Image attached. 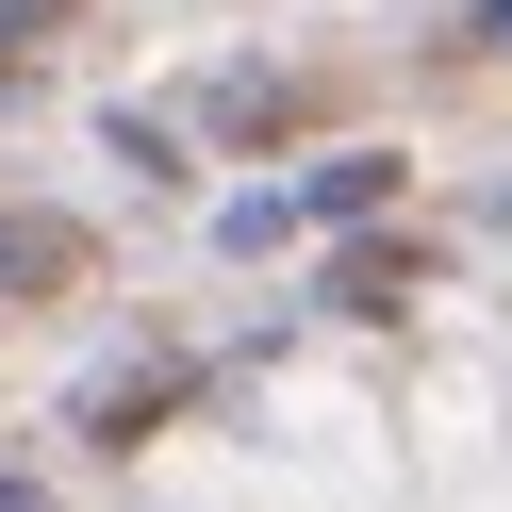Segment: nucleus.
<instances>
[{
    "label": "nucleus",
    "mask_w": 512,
    "mask_h": 512,
    "mask_svg": "<svg viewBox=\"0 0 512 512\" xmlns=\"http://www.w3.org/2000/svg\"><path fill=\"white\" fill-rule=\"evenodd\" d=\"M331 298H347V314H397V298H413V265H397V248H347Z\"/></svg>",
    "instance_id": "obj_3"
},
{
    "label": "nucleus",
    "mask_w": 512,
    "mask_h": 512,
    "mask_svg": "<svg viewBox=\"0 0 512 512\" xmlns=\"http://www.w3.org/2000/svg\"><path fill=\"white\" fill-rule=\"evenodd\" d=\"M380 199H397V166H380V149H347V166L298 182V215H380Z\"/></svg>",
    "instance_id": "obj_2"
},
{
    "label": "nucleus",
    "mask_w": 512,
    "mask_h": 512,
    "mask_svg": "<svg viewBox=\"0 0 512 512\" xmlns=\"http://www.w3.org/2000/svg\"><path fill=\"white\" fill-rule=\"evenodd\" d=\"M479 50H512V0H479Z\"/></svg>",
    "instance_id": "obj_4"
},
{
    "label": "nucleus",
    "mask_w": 512,
    "mask_h": 512,
    "mask_svg": "<svg viewBox=\"0 0 512 512\" xmlns=\"http://www.w3.org/2000/svg\"><path fill=\"white\" fill-rule=\"evenodd\" d=\"M0 512H34V479H0Z\"/></svg>",
    "instance_id": "obj_5"
},
{
    "label": "nucleus",
    "mask_w": 512,
    "mask_h": 512,
    "mask_svg": "<svg viewBox=\"0 0 512 512\" xmlns=\"http://www.w3.org/2000/svg\"><path fill=\"white\" fill-rule=\"evenodd\" d=\"M0 281L34 298V281H83V232L67 215H0Z\"/></svg>",
    "instance_id": "obj_1"
}]
</instances>
